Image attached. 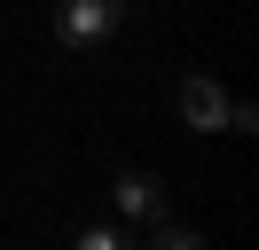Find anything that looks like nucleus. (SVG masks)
<instances>
[{"label":"nucleus","mask_w":259,"mask_h":250,"mask_svg":"<svg viewBox=\"0 0 259 250\" xmlns=\"http://www.w3.org/2000/svg\"><path fill=\"white\" fill-rule=\"evenodd\" d=\"M134 0H55V39L71 47V55H87V47H102L118 24H126Z\"/></svg>","instance_id":"obj_1"},{"label":"nucleus","mask_w":259,"mask_h":250,"mask_svg":"<svg viewBox=\"0 0 259 250\" xmlns=\"http://www.w3.org/2000/svg\"><path fill=\"white\" fill-rule=\"evenodd\" d=\"M110 203H118V219H126V227H157V219H173L165 180H157V172H134V164L110 180Z\"/></svg>","instance_id":"obj_2"},{"label":"nucleus","mask_w":259,"mask_h":250,"mask_svg":"<svg viewBox=\"0 0 259 250\" xmlns=\"http://www.w3.org/2000/svg\"><path fill=\"white\" fill-rule=\"evenodd\" d=\"M173 109H181V125H189V133H228V86L212 71H189L173 86Z\"/></svg>","instance_id":"obj_3"},{"label":"nucleus","mask_w":259,"mask_h":250,"mask_svg":"<svg viewBox=\"0 0 259 250\" xmlns=\"http://www.w3.org/2000/svg\"><path fill=\"white\" fill-rule=\"evenodd\" d=\"M71 250H142V227H126V219H118V227H110V219H87Z\"/></svg>","instance_id":"obj_4"},{"label":"nucleus","mask_w":259,"mask_h":250,"mask_svg":"<svg viewBox=\"0 0 259 250\" xmlns=\"http://www.w3.org/2000/svg\"><path fill=\"white\" fill-rule=\"evenodd\" d=\"M142 250H204V234H196V227H173V219H157V227L142 234Z\"/></svg>","instance_id":"obj_5"}]
</instances>
